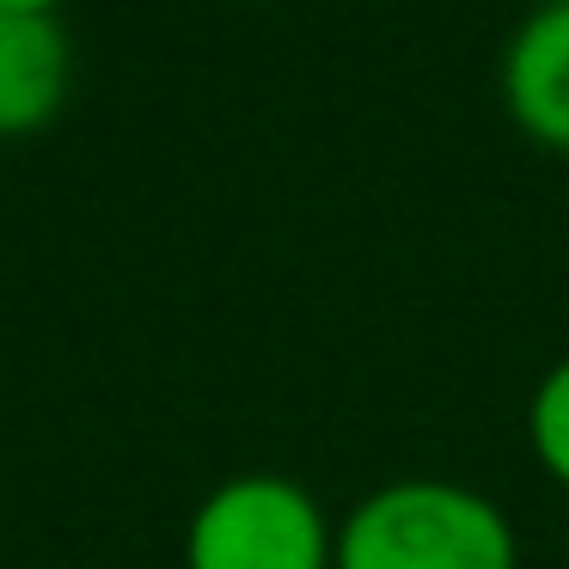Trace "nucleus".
I'll return each instance as SVG.
<instances>
[{
	"mask_svg": "<svg viewBox=\"0 0 569 569\" xmlns=\"http://www.w3.org/2000/svg\"><path fill=\"white\" fill-rule=\"evenodd\" d=\"M331 569H520V545L483 490L398 478L337 520Z\"/></svg>",
	"mask_w": 569,
	"mask_h": 569,
	"instance_id": "f257e3e1",
	"label": "nucleus"
},
{
	"mask_svg": "<svg viewBox=\"0 0 569 569\" xmlns=\"http://www.w3.org/2000/svg\"><path fill=\"white\" fill-rule=\"evenodd\" d=\"M62 0H0V13H56Z\"/></svg>",
	"mask_w": 569,
	"mask_h": 569,
	"instance_id": "423d86ee",
	"label": "nucleus"
},
{
	"mask_svg": "<svg viewBox=\"0 0 569 569\" xmlns=\"http://www.w3.org/2000/svg\"><path fill=\"white\" fill-rule=\"evenodd\" d=\"M532 7H545V0H532Z\"/></svg>",
	"mask_w": 569,
	"mask_h": 569,
	"instance_id": "0eeeda50",
	"label": "nucleus"
},
{
	"mask_svg": "<svg viewBox=\"0 0 569 569\" xmlns=\"http://www.w3.org/2000/svg\"><path fill=\"white\" fill-rule=\"evenodd\" d=\"M527 441L532 459L545 466V478L569 490V356L532 386V405H527Z\"/></svg>",
	"mask_w": 569,
	"mask_h": 569,
	"instance_id": "39448f33",
	"label": "nucleus"
},
{
	"mask_svg": "<svg viewBox=\"0 0 569 569\" xmlns=\"http://www.w3.org/2000/svg\"><path fill=\"white\" fill-rule=\"evenodd\" d=\"M74 50L56 13H0V141L38 136L62 117Z\"/></svg>",
	"mask_w": 569,
	"mask_h": 569,
	"instance_id": "20e7f679",
	"label": "nucleus"
},
{
	"mask_svg": "<svg viewBox=\"0 0 569 569\" xmlns=\"http://www.w3.org/2000/svg\"><path fill=\"white\" fill-rule=\"evenodd\" d=\"M337 527L307 483L246 471L202 496L184 532V569H331Z\"/></svg>",
	"mask_w": 569,
	"mask_h": 569,
	"instance_id": "f03ea898",
	"label": "nucleus"
},
{
	"mask_svg": "<svg viewBox=\"0 0 569 569\" xmlns=\"http://www.w3.org/2000/svg\"><path fill=\"white\" fill-rule=\"evenodd\" d=\"M502 99L527 141L569 153V0H545L520 19L502 56Z\"/></svg>",
	"mask_w": 569,
	"mask_h": 569,
	"instance_id": "7ed1b4c3",
	"label": "nucleus"
}]
</instances>
